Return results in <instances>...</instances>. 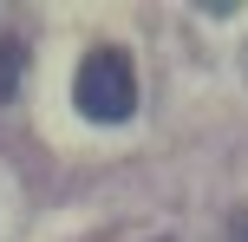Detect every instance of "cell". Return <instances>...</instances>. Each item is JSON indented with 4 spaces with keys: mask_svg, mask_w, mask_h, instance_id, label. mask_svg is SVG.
Listing matches in <instances>:
<instances>
[{
    "mask_svg": "<svg viewBox=\"0 0 248 242\" xmlns=\"http://www.w3.org/2000/svg\"><path fill=\"white\" fill-rule=\"evenodd\" d=\"M72 105L92 118V125H124L137 112V72L118 46H98L78 59V79H72Z\"/></svg>",
    "mask_w": 248,
    "mask_h": 242,
    "instance_id": "cell-1",
    "label": "cell"
},
{
    "mask_svg": "<svg viewBox=\"0 0 248 242\" xmlns=\"http://www.w3.org/2000/svg\"><path fill=\"white\" fill-rule=\"evenodd\" d=\"M13 79H20V39H0V105L13 98Z\"/></svg>",
    "mask_w": 248,
    "mask_h": 242,
    "instance_id": "cell-2",
    "label": "cell"
},
{
    "mask_svg": "<svg viewBox=\"0 0 248 242\" xmlns=\"http://www.w3.org/2000/svg\"><path fill=\"white\" fill-rule=\"evenodd\" d=\"M229 242H248V216H242V223H235V236H229Z\"/></svg>",
    "mask_w": 248,
    "mask_h": 242,
    "instance_id": "cell-3",
    "label": "cell"
}]
</instances>
